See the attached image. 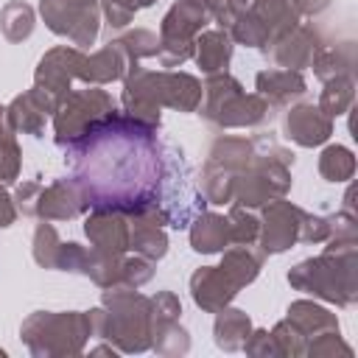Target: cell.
Returning a JSON list of instances; mask_svg holds the SVG:
<instances>
[{"instance_id":"obj_1","label":"cell","mask_w":358,"mask_h":358,"mask_svg":"<svg viewBox=\"0 0 358 358\" xmlns=\"http://www.w3.org/2000/svg\"><path fill=\"white\" fill-rule=\"evenodd\" d=\"M73 179L90 210H115L123 215L157 207L165 145L157 126L112 109L90 123L64 145Z\"/></svg>"},{"instance_id":"obj_2","label":"cell","mask_w":358,"mask_h":358,"mask_svg":"<svg viewBox=\"0 0 358 358\" xmlns=\"http://www.w3.org/2000/svg\"><path fill=\"white\" fill-rule=\"evenodd\" d=\"M319 257H308L288 271L296 291L350 308L358 299V241H324Z\"/></svg>"},{"instance_id":"obj_3","label":"cell","mask_w":358,"mask_h":358,"mask_svg":"<svg viewBox=\"0 0 358 358\" xmlns=\"http://www.w3.org/2000/svg\"><path fill=\"white\" fill-rule=\"evenodd\" d=\"M92 336L109 338L117 352L151 350V296L129 285H106L101 308L90 310Z\"/></svg>"},{"instance_id":"obj_4","label":"cell","mask_w":358,"mask_h":358,"mask_svg":"<svg viewBox=\"0 0 358 358\" xmlns=\"http://www.w3.org/2000/svg\"><path fill=\"white\" fill-rule=\"evenodd\" d=\"M291 151L271 140L266 143V137H255V159L232 179V204L252 210L282 199L291 190Z\"/></svg>"},{"instance_id":"obj_5","label":"cell","mask_w":358,"mask_h":358,"mask_svg":"<svg viewBox=\"0 0 358 358\" xmlns=\"http://www.w3.org/2000/svg\"><path fill=\"white\" fill-rule=\"evenodd\" d=\"M20 336L28 352L36 358L78 355L84 352L87 338L92 336V316L81 310H67V313L36 310L22 322Z\"/></svg>"},{"instance_id":"obj_6","label":"cell","mask_w":358,"mask_h":358,"mask_svg":"<svg viewBox=\"0 0 358 358\" xmlns=\"http://www.w3.org/2000/svg\"><path fill=\"white\" fill-rule=\"evenodd\" d=\"M201 117L218 129H252L271 117V106L255 92L246 95L241 81L229 73L207 76L201 84Z\"/></svg>"},{"instance_id":"obj_7","label":"cell","mask_w":358,"mask_h":358,"mask_svg":"<svg viewBox=\"0 0 358 358\" xmlns=\"http://www.w3.org/2000/svg\"><path fill=\"white\" fill-rule=\"evenodd\" d=\"M204 207H207V199L199 190V182L193 179L185 151L176 145H165V168H162V185H159V201H157V210L162 213L165 224L185 229L199 213H204Z\"/></svg>"},{"instance_id":"obj_8","label":"cell","mask_w":358,"mask_h":358,"mask_svg":"<svg viewBox=\"0 0 358 358\" xmlns=\"http://www.w3.org/2000/svg\"><path fill=\"white\" fill-rule=\"evenodd\" d=\"M115 109V101L109 92L98 90V87H87V90H70L56 112H53V129H56V143L64 148L67 143H73L90 123L101 120L103 115H109Z\"/></svg>"},{"instance_id":"obj_9","label":"cell","mask_w":358,"mask_h":358,"mask_svg":"<svg viewBox=\"0 0 358 358\" xmlns=\"http://www.w3.org/2000/svg\"><path fill=\"white\" fill-rule=\"evenodd\" d=\"M39 11L45 25L76 48H87L98 36V0H42Z\"/></svg>"},{"instance_id":"obj_10","label":"cell","mask_w":358,"mask_h":358,"mask_svg":"<svg viewBox=\"0 0 358 358\" xmlns=\"http://www.w3.org/2000/svg\"><path fill=\"white\" fill-rule=\"evenodd\" d=\"M305 210L285 201V199H274L263 207V218H260V252L263 255H280L285 249H291L299 241V224H302Z\"/></svg>"},{"instance_id":"obj_11","label":"cell","mask_w":358,"mask_h":358,"mask_svg":"<svg viewBox=\"0 0 358 358\" xmlns=\"http://www.w3.org/2000/svg\"><path fill=\"white\" fill-rule=\"evenodd\" d=\"M81 64H84V53L78 48H67V45L53 48L36 64L34 87H39L48 95H53L56 101H62L70 92V84L78 78Z\"/></svg>"},{"instance_id":"obj_12","label":"cell","mask_w":358,"mask_h":358,"mask_svg":"<svg viewBox=\"0 0 358 358\" xmlns=\"http://www.w3.org/2000/svg\"><path fill=\"white\" fill-rule=\"evenodd\" d=\"M159 98H157V70H145L140 64H134L126 76H123V112L159 126Z\"/></svg>"},{"instance_id":"obj_13","label":"cell","mask_w":358,"mask_h":358,"mask_svg":"<svg viewBox=\"0 0 358 358\" xmlns=\"http://www.w3.org/2000/svg\"><path fill=\"white\" fill-rule=\"evenodd\" d=\"M59 106V101L53 95H48L45 90L39 87H31L28 92L17 95L8 106H6V123L22 134H34V137H42L45 131V117L53 115Z\"/></svg>"},{"instance_id":"obj_14","label":"cell","mask_w":358,"mask_h":358,"mask_svg":"<svg viewBox=\"0 0 358 358\" xmlns=\"http://www.w3.org/2000/svg\"><path fill=\"white\" fill-rule=\"evenodd\" d=\"M84 232H87L92 249H98L109 257H123L129 252V215H123V213L92 210L90 218L84 221Z\"/></svg>"},{"instance_id":"obj_15","label":"cell","mask_w":358,"mask_h":358,"mask_svg":"<svg viewBox=\"0 0 358 358\" xmlns=\"http://www.w3.org/2000/svg\"><path fill=\"white\" fill-rule=\"evenodd\" d=\"M241 288L232 282V277L221 268V266H201L193 271L190 277V294H193V302L207 310V313H218L221 308H227L235 294Z\"/></svg>"},{"instance_id":"obj_16","label":"cell","mask_w":358,"mask_h":358,"mask_svg":"<svg viewBox=\"0 0 358 358\" xmlns=\"http://www.w3.org/2000/svg\"><path fill=\"white\" fill-rule=\"evenodd\" d=\"M319 34L308 22H296L288 34H282L277 42L266 48V53L282 67V70H302L310 64V56L319 48Z\"/></svg>"},{"instance_id":"obj_17","label":"cell","mask_w":358,"mask_h":358,"mask_svg":"<svg viewBox=\"0 0 358 358\" xmlns=\"http://www.w3.org/2000/svg\"><path fill=\"white\" fill-rule=\"evenodd\" d=\"M165 218L157 207H148L143 213L129 215V249L140 257L159 260L168 252V235H165Z\"/></svg>"},{"instance_id":"obj_18","label":"cell","mask_w":358,"mask_h":358,"mask_svg":"<svg viewBox=\"0 0 358 358\" xmlns=\"http://www.w3.org/2000/svg\"><path fill=\"white\" fill-rule=\"evenodd\" d=\"M282 129H285V137L294 140L296 145L313 148V145H322L333 134V117H327L313 103H296L288 109Z\"/></svg>"},{"instance_id":"obj_19","label":"cell","mask_w":358,"mask_h":358,"mask_svg":"<svg viewBox=\"0 0 358 358\" xmlns=\"http://www.w3.org/2000/svg\"><path fill=\"white\" fill-rule=\"evenodd\" d=\"M210 20H213V14H210L199 0H179V3H173L171 11L162 17L159 39L193 45L196 36L204 31V25H207Z\"/></svg>"},{"instance_id":"obj_20","label":"cell","mask_w":358,"mask_h":358,"mask_svg":"<svg viewBox=\"0 0 358 358\" xmlns=\"http://www.w3.org/2000/svg\"><path fill=\"white\" fill-rule=\"evenodd\" d=\"M131 67H134V62L129 59L126 48H123L117 39H112L109 45H103L101 50H95L92 56H84V64H81L78 78H81L84 84L98 87V84L120 81Z\"/></svg>"},{"instance_id":"obj_21","label":"cell","mask_w":358,"mask_h":358,"mask_svg":"<svg viewBox=\"0 0 358 358\" xmlns=\"http://www.w3.org/2000/svg\"><path fill=\"white\" fill-rule=\"evenodd\" d=\"M81 210H87V201L73 176L56 179L53 185L42 187V196L36 204V215L42 221H67V218H76Z\"/></svg>"},{"instance_id":"obj_22","label":"cell","mask_w":358,"mask_h":358,"mask_svg":"<svg viewBox=\"0 0 358 358\" xmlns=\"http://www.w3.org/2000/svg\"><path fill=\"white\" fill-rule=\"evenodd\" d=\"M157 98H159V106L196 112L201 103V81L190 73L157 70Z\"/></svg>"},{"instance_id":"obj_23","label":"cell","mask_w":358,"mask_h":358,"mask_svg":"<svg viewBox=\"0 0 358 358\" xmlns=\"http://www.w3.org/2000/svg\"><path fill=\"white\" fill-rule=\"evenodd\" d=\"M255 87H257V95H260L271 109L288 106L291 101L302 98L305 90H308V84H305V78H302L299 70H277V67L260 70L257 78H255Z\"/></svg>"},{"instance_id":"obj_24","label":"cell","mask_w":358,"mask_h":358,"mask_svg":"<svg viewBox=\"0 0 358 358\" xmlns=\"http://www.w3.org/2000/svg\"><path fill=\"white\" fill-rule=\"evenodd\" d=\"M193 56H196L201 73H207V76L227 73L229 59H232V36H229V31H224V28L201 31L196 36Z\"/></svg>"},{"instance_id":"obj_25","label":"cell","mask_w":358,"mask_h":358,"mask_svg":"<svg viewBox=\"0 0 358 358\" xmlns=\"http://www.w3.org/2000/svg\"><path fill=\"white\" fill-rule=\"evenodd\" d=\"M229 221L227 215L218 213H199L190 221V246L199 255H213V252H224V246H229Z\"/></svg>"},{"instance_id":"obj_26","label":"cell","mask_w":358,"mask_h":358,"mask_svg":"<svg viewBox=\"0 0 358 358\" xmlns=\"http://www.w3.org/2000/svg\"><path fill=\"white\" fill-rule=\"evenodd\" d=\"M285 319L305 336V341H310V338H316V336H322V333H327V330H338L336 313H330L327 308H322V305H316V302H310V299H296V302H291Z\"/></svg>"},{"instance_id":"obj_27","label":"cell","mask_w":358,"mask_h":358,"mask_svg":"<svg viewBox=\"0 0 358 358\" xmlns=\"http://www.w3.org/2000/svg\"><path fill=\"white\" fill-rule=\"evenodd\" d=\"M310 67L322 81L336 76H355V45L352 42L319 45L316 53L310 56Z\"/></svg>"},{"instance_id":"obj_28","label":"cell","mask_w":358,"mask_h":358,"mask_svg":"<svg viewBox=\"0 0 358 358\" xmlns=\"http://www.w3.org/2000/svg\"><path fill=\"white\" fill-rule=\"evenodd\" d=\"M207 159L227 168L229 173H241L252 159H255V140H246V137H215L210 151H207Z\"/></svg>"},{"instance_id":"obj_29","label":"cell","mask_w":358,"mask_h":358,"mask_svg":"<svg viewBox=\"0 0 358 358\" xmlns=\"http://www.w3.org/2000/svg\"><path fill=\"white\" fill-rule=\"evenodd\" d=\"M213 333H215V344L221 347V350H227V352H235V350H243V341H246V336L252 333V322H249V316L241 310V308H221L218 313H215V327H213Z\"/></svg>"},{"instance_id":"obj_30","label":"cell","mask_w":358,"mask_h":358,"mask_svg":"<svg viewBox=\"0 0 358 358\" xmlns=\"http://www.w3.org/2000/svg\"><path fill=\"white\" fill-rule=\"evenodd\" d=\"M260 266H263V252H252L246 243H235L221 257V268L232 277L238 288L255 282V277L260 274Z\"/></svg>"},{"instance_id":"obj_31","label":"cell","mask_w":358,"mask_h":358,"mask_svg":"<svg viewBox=\"0 0 358 358\" xmlns=\"http://www.w3.org/2000/svg\"><path fill=\"white\" fill-rule=\"evenodd\" d=\"M352 101H355V76H336L324 81V90L316 106L327 117H338L352 106Z\"/></svg>"},{"instance_id":"obj_32","label":"cell","mask_w":358,"mask_h":358,"mask_svg":"<svg viewBox=\"0 0 358 358\" xmlns=\"http://www.w3.org/2000/svg\"><path fill=\"white\" fill-rule=\"evenodd\" d=\"M232 179H235V173H229L227 168H221V165L204 159L201 173H199V190L204 193L207 204L232 201Z\"/></svg>"},{"instance_id":"obj_33","label":"cell","mask_w":358,"mask_h":358,"mask_svg":"<svg viewBox=\"0 0 358 358\" xmlns=\"http://www.w3.org/2000/svg\"><path fill=\"white\" fill-rule=\"evenodd\" d=\"M0 31L8 42H22L34 34V8L22 0H11L0 11Z\"/></svg>"},{"instance_id":"obj_34","label":"cell","mask_w":358,"mask_h":358,"mask_svg":"<svg viewBox=\"0 0 358 358\" xmlns=\"http://www.w3.org/2000/svg\"><path fill=\"white\" fill-rule=\"evenodd\" d=\"M319 173L327 182H347L355 173V157L347 145H327L319 157Z\"/></svg>"},{"instance_id":"obj_35","label":"cell","mask_w":358,"mask_h":358,"mask_svg":"<svg viewBox=\"0 0 358 358\" xmlns=\"http://www.w3.org/2000/svg\"><path fill=\"white\" fill-rule=\"evenodd\" d=\"M20 176V145L14 137V129L6 123V115L0 117V185H8Z\"/></svg>"},{"instance_id":"obj_36","label":"cell","mask_w":358,"mask_h":358,"mask_svg":"<svg viewBox=\"0 0 358 358\" xmlns=\"http://www.w3.org/2000/svg\"><path fill=\"white\" fill-rule=\"evenodd\" d=\"M59 249H62V241H59V232L42 221L34 232V260L42 266V268H56V257H59Z\"/></svg>"},{"instance_id":"obj_37","label":"cell","mask_w":358,"mask_h":358,"mask_svg":"<svg viewBox=\"0 0 358 358\" xmlns=\"http://www.w3.org/2000/svg\"><path fill=\"white\" fill-rule=\"evenodd\" d=\"M151 350L159 352V355H185L190 350V336L179 322H171L159 333H154Z\"/></svg>"},{"instance_id":"obj_38","label":"cell","mask_w":358,"mask_h":358,"mask_svg":"<svg viewBox=\"0 0 358 358\" xmlns=\"http://www.w3.org/2000/svg\"><path fill=\"white\" fill-rule=\"evenodd\" d=\"M227 221H229V241H232V243H246V246H249V243H255V241H257L260 221H257L246 207L232 204V210H229Z\"/></svg>"},{"instance_id":"obj_39","label":"cell","mask_w":358,"mask_h":358,"mask_svg":"<svg viewBox=\"0 0 358 358\" xmlns=\"http://www.w3.org/2000/svg\"><path fill=\"white\" fill-rule=\"evenodd\" d=\"M179 313H182V305H179L176 294L159 291L157 296H151V338H154V333H159L165 324L179 322Z\"/></svg>"},{"instance_id":"obj_40","label":"cell","mask_w":358,"mask_h":358,"mask_svg":"<svg viewBox=\"0 0 358 358\" xmlns=\"http://www.w3.org/2000/svg\"><path fill=\"white\" fill-rule=\"evenodd\" d=\"M154 277V260L148 257H123L120 260V271H117V282L115 285H129V288H140Z\"/></svg>"},{"instance_id":"obj_41","label":"cell","mask_w":358,"mask_h":358,"mask_svg":"<svg viewBox=\"0 0 358 358\" xmlns=\"http://www.w3.org/2000/svg\"><path fill=\"white\" fill-rule=\"evenodd\" d=\"M117 42L126 48V53H129V59H131L134 64H137L140 59L157 56V45H159L157 34H151V31H145V28H134V31L117 36Z\"/></svg>"},{"instance_id":"obj_42","label":"cell","mask_w":358,"mask_h":358,"mask_svg":"<svg viewBox=\"0 0 358 358\" xmlns=\"http://www.w3.org/2000/svg\"><path fill=\"white\" fill-rule=\"evenodd\" d=\"M305 355H310V358H333V355H352V347L350 344H344V338H341V333L338 330H327V333H322V336H316V338H310L308 341V347H305Z\"/></svg>"},{"instance_id":"obj_43","label":"cell","mask_w":358,"mask_h":358,"mask_svg":"<svg viewBox=\"0 0 358 358\" xmlns=\"http://www.w3.org/2000/svg\"><path fill=\"white\" fill-rule=\"evenodd\" d=\"M271 336H274V341H277V347H280V355H291V358L305 355L308 341H305V336H302V333H299L288 319L277 322V324H274V330H271Z\"/></svg>"},{"instance_id":"obj_44","label":"cell","mask_w":358,"mask_h":358,"mask_svg":"<svg viewBox=\"0 0 358 358\" xmlns=\"http://www.w3.org/2000/svg\"><path fill=\"white\" fill-rule=\"evenodd\" d=\"M327 238H330V215H310V213H305L302 224H299V241H305V243H324Z\"/></svg>"},{"instance_id":"obj_45","label":"cell","mask_w":358,"mask_h":358,"mask_svg":"<svg viewBox=\"0 0 358 358\" xmlns=\"http://www.w3.org/2000/svg\"><path fill=\"white\" fill-rule=\"evenodd\" d=\"M243 350L246 355H255V358H274L280 355V347L274 341V336L268 330H252L243 341Z\"/></svg>"},{"instance_id":"obj_46","label":"cell","mask_w":358,"mask_h":358,"mask_svg":"<svg viewBox=\"0 0 358 358\" xmlns=\"http://www.w3.org/2000/svg\"><path fill=\"white\" fill-rule=\"evenodd\" d=\"M101 11H103L109 28H126L137 14V8L129 0H101Z\"/></svg>"},{"instance_id":"obj_47","label":"cell","mask_w":358,"mask_h":358,"mask_svg":"<svg viewBox=\"0 0 358 358\" xmlns=\"http://www.w3.org/2000/svg\"><path fill=\"white\" fill-rule=\"evenodd\" d=\"M39 196H42V185L28 179L17 187L14 193V207L22 213V215H36V204H39Z\"/></svg>"},{"instance_id":"obj_48","label":"cell","mask_w":358,"mask_h":358,"mask_svg":"<svg viewBox=\"0 0 358 358\" xmlns=\"http://www.w3.org/2000/svg\"><path fill=\"white\" fill-rule=\"evenodd\" d=\"M252 3H255V0H224L221 11H218L213 20L218 22V28L227 31V28L235 22V17H241V14H246V11L252 8Z\"/></svg>"},{"instance_id":"obj_49","label":"cell","mask_w":358,"mask_h":358,"mask_svg":"<svg viewBox=\"0 0 358 358\" xmlns=\"http://www.w3.org/2000/svg\"><path fill=\"white\" fill-rule=\"evenodd\" d=\"M17 218V207H14V199L6 193V187L0 185V227H11Z\"/></svg>"},{"instance_id":"obj_50","label":"cell","mask_w":358,"mask_h":358,"mask_svg":"<svg viewBox=\"0 0 358 358\" xmlns=\"http://www.w3.org/2000/svg\"><path fill=\"white\" fill-rule=\"evenodd\" d=\"M330 6V0H296V8H299V17H310V14H319Z\"/></svg>"},{"instance_id":"obj_51","label":"cell","mask_w":358,"mask_h":358,"mask_svg":"<svg viewBox=\"0 0 358 358\" xmlns=\"http://www.w3.org/2000/svg\"><path fill=\"white\" fill-rule=\"evenodd\" d=\"M129 3H131V6H134V8L140 11V8H145V6H151L154 0H129Z\"/></svg>"},{"instance_id":"obj_52","label":"cell","mask_w":358,"mask_h":358,"mask_svg":"<svg viewBox=\"0 0 358 358\" xmlns=\"http://www.w3.org/2000/svg\"><path fill=\"white\" fill-rule=\"evenodd\" d=\"M3 115H6V109H3V106H0V117H3Z\"/></svg>"}]
</instances>
